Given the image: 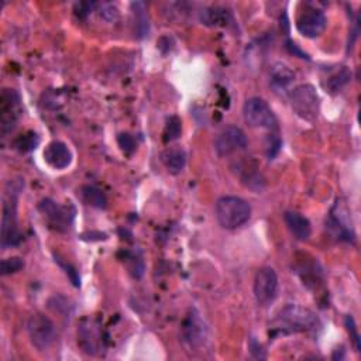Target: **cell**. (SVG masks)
<instances>
[{"mask_svg": "<svg viewBox=\"0 0 361 361\" xmlns=\"http://www.w3.org/2000/svg\"><path fill=\"white\" fill-rule=\"evenodd\" d=\"M285 223L288 230L292 233V235L296 240L305 241L310 237L312 233V227H310V221L300 213L298 212H286L283 214Z\"/></svg>", "mask_w": 361, "mask_h": 361, "instance_id": "2e32d148", "label": "cell"}, {"mask_svg": "<svg viewBox=\"0 0 361 361\" xmlns=\"http://www.w3.org/2000/svg\"><path fill=\"white\" fill-rule=\"evenodd\" d=\"M45 162L54 169H65L72 162V152L62 141H51L44 149Z\"/></svg>", "mask_w": 361, "mask_h": 361, "instance_id": "5bb4252c", "label": "cell"}, {"mask_svg": "<svg viewBox=\"0 0 361 361\" xmlns=\"http://www.w3.org/2000/svg\"><path fill=\"white\" fill-rule=\"evenodd\" d=\"M131 11L134 17V27L138 37H145L149 31V23H148V14L145 10V4L142 1L131 3Z\"/></svg>", "mask_w": 361, "mask_h": 361, "instance_id": "d6986e66", "label": "cell"}, {"mask_svg": "<svg viewBox=\"0 0 361 361\" xmlns=\"http://www.w3.org/2000/svg\"><path fill=\"white\" fill-rule=\"evenodd\" d=\"M351 78V72L345 68L341 66L338 68L334 73H331L326 80H327V87L330 92H338L344 85L348 83Z\"/></svg>", "mask_w": 361, "mask_h": 361, "instance_id": "44dd1931", "label": "cell"}, {"mask_svg": "<svg viewBox=\"0 0 361 361\" xmlns=\"http://www.w3.org/2000/svg\"><path fill=\"white\" fill-rule=\"evenodd\" d=\"M161 159L171 173H179L186 165V152L180 147H171L162 152Z\"/></svg>", "mask_w": 361, "mask_h": 361, "instance_id": "ac0fdd59", "label": "cell"}, {"mask_svg": "<svg viewBox=\"0 0 361 361\" xmlns=\"http://www.w3.org/2000/svg\"><path fill=\"white\" fill-rule=\"evenodd\" d=\"M38 144H39V137L34 131H27L20 137H17L14 141V147L21 152L32 151Z\"/></svg>", "mask_w": 361, "mask_h": 361, "instance_id": "7402d4cb", "label": "cell"}, {"mask_svg": "<svg viewBox=\"0 0 361 361\" xmlns=\"http://www.w3.org/2000/svg\"><path fill=\"white\" fill-rule=\"evenodd\" d=\"M80 196H82V199L86 204H90V206L97 207V209H104L106 207V203H107L106 196L96 186H90V185L82 186L80 188Z\"/></svg>", "mask_w": 361, "mask_h": 361, "instance_id": "ffe728a7", "label": "cell"}, {"mask_svg": "<svg viewBox=\"0 0 361 361\" xmlns=\"http://www.w3.org/2000/svg\"><path fill=\"white\" fill-rule=\"evenodd\" d=\"M290 103L295 113L303 120L312 121L319 114V96L312 85H300L290 93Z\"/></svg>", "mask_w": 361, "mask_h": 361, "instance_id": "8992f818", "label": "cell"}, {"mask_svg": "<svg viewBox=\"0 0 361 361\" xmlns=\"http://www.w3.org/2000/svg\"><path fill=\"white\" fill-rule=\"evenodd\" d=\"M247 145V135L241 128L235 126H228L223 128L214 140V149L219 157H228L238 151H244Z\"/></svg>", "mask_w": 361, "mask_h": 361, "instance_id": "9c48e42d", "label": "cell"}, {"mask_svg": "<svg viewBox=\"0 0 361 361\" xmlns=\"http://www.w3.org/2000/svg\"><path fill=\"white\" fill-rule=\"evenodd\" d=\"M254 296L258 305L267 306L274 302L278 292V275L271 267H262L257 271L252 285Z\"/></svg>", "mask_w": 361, "mask_h": 361, "instance_id": "ba28073f", "label": "cell"}, {"mask_svg": "<svg viewBox=\"0 0 361 361\" xmlns=\"http://www.w3.org/2000/svg\"><path fill=\"white\" fill-rule=\"evenodd\" d=\"M21 241V234L17 223V199L14 193H10L3 203L1 214V247L7 250L10 247L18 245Z\"/></svg>", "mask_w": 361, "mask_h": 361, "instance_id": "5b68a950", "label": "cell"}, {"mask_svg": "<svg viewBox=\"0 0 361 361\" xmlns=\"http://www.w3.org/2000/svg\"><path fill=\"white\" fill-rule=\"evenodd\" d=\"M276 329L283 333H305L313 331L320 326L317 316L299 305H288L278 314Z\"/></svg>", "mask_w": 361, "mask_h": 361, "instance_id": "6da1fadb", "label": "cell"}, {"mask_svg": "<svg viewBox=\"0 0 361 361\" xmlns=\"http://www.w3.org/2000/svg\"><path fill=\"white\" fill-rule=\"evenodd\" d=\"M27 333L31 344L37 350L42 351L47 350L55 340V324L48 316L34 313L27 320Z\"/></svg>", "mask_w": 361, "mask_h": 361, "instance_id": "277c9868", "label": "cell"}, {"mask_svg": "<svg viewBox=\"0 0 361 361\" xmlns=\"http://www.w3.org/2000/svg\"><path fill=\"white\" fill-rule=\"evenodd\" d=\"M216 219L226 230L241 227L251 217V206L238 196H223L216 202Z\"/></svg>", "mask_w": 361, "mask_h": 361, "instance_id": "7a4b0ae2", "label": "cell"}, {"mask_svg": "<svg viewBox=\"0 0 361 361\" xmlns=\"http://www.w3.org/2000/svg\"><path fill=\"white\" fill-rule=\"evenodd\" d=\"M227 18V11L221 10V8H207L204 11L200 13V20L207 24V25H219L223 24Z\"/></svg>", "mask_w": 361, "mask_h": 361, "instance_id": "cb8c5ba5", "label": "cell"}, {"mask_svg": "<svg viewBox=\"0 0 361 361\" xmlns=\"http://www.w3.org/2000/svg\"><path fill=\"white\" fill-rule=\"evenodd\" d=\"M243 116L245 123L252 128H276V117L269 104L261 97H250L243 106Z\"/></svg>", "mask_w": 361, "mask_h": 361, "instance_id": "3957f363", "label": "cell"}, {"mask_svg": "<svg viewBox=\"0 0 361 361\" xmlns=\"http://www.w3.org/2000/svg\"><path fill=\"white\" fill-rule=\"evenodd\" d=\"M78 343L87 354L94 355L102 351L100 348L103 347V340L100 326L92 319L82 320L78 330Z\"/></svg>", "mask_w": 361, "mask_h": 361, "instance_id": "7c38bea8", "label": "cell"}, {"mask_svg": "<svg viewBox=\"0 0 361 361\" xmlns=\"http://www.w3.org/2000/svg\"><path fill=\"white\" fill-rule=\"evenodd\" d=\"M21 113L20 94L14 89H3L0 94V133L3 137L14 130Z\"/></svg>", "mask_w": 361, "mask_h": 361, "instance_id": "52a82bcc", "label": "cell"}, {"mask_svg": "<svg viewBox=\"0 0 361 361\" xmlns=\"http://www.w3.org/2000/svg\"><path fill=\"white\" fill-rule=\"evenodd\" d=\"M344 214H345L344 207L338 206V203H336L330 213L327 226L331 230V233L334 234V237H337L338 240L350 241V240H354V233H353V228L348 224V221L344 220Z\"/></svg>", "mask_w": 361, "mask_h": 361, "instance_id": "9a60e30c", "label": "cell"}, {"mask_svg": "<svg viewBox=\"0 0 361 361\" xmlns=\"http://www.w3.org/2000/svg\"><path fill=\"white\" fill-rule=\"evenodd\" d=\"M326 24H327V20L324 13L314 7L305 8L296 20L298 31L306 38L319 37L324 31Z\"/></svg>", "mask_w": 361, "mask_h": 361, "instance_id": "8fae6325", "label": "cell"}, {"mask_svg": "<svg viewBox=\"0 0 361 361\" xmlns=\"http://www.w3.org/2000/svg\"><path fill=\"white\" fill-rule=\"evenodd\" d=\"M23 267H24V262L21 258L11 257V258H6L1 261L0 271H1V275H10L14 272H18Z\"/></svg>", "mask_w": 361, "mask_h": 361, "instance_id": "d4e9b609", "label": "cell"}, {"mask_svg": "<svg viewBox=\"0 0 361 361\" xmlns=\"http://www.w3.org/2000/svg\"><path fill=\"white\" fill-rule=\"evenodd\" d=\"M38 209L41 213L48 219V221L58 230H66L69 228L75 210L69 212V207L59 206L51 199H44L39 202Z\"/></svg>", "mask_w": 361, "mask_h": 361, "instance_id": "4fadbf2b", "label": "cell"}, {"mask_svg": "<svg viewBox=\"0 0 361 361\" xmlns=\"http://www.w3.org/2000/svg\"><path fill=\"white\" fill-rule=\"evenodd\" d=\"M117 141H118L120 148H121L124 152H127V154L133 152V151L135 149V147H137V142H135L134 137H133L131 134H128V133H121V134L117 137Z\"/></svg>", "mask_w": 361, "mask_h": 361, "instance_id": "484cf974", "label": "cell"}, {"mask_svg": "<svg viewBox=\"0 0 361 361\" xmlns=\"http://www.w3.org/2000/svg\"><path fill=\"white\" fill-rule=\"evenodd\" d=\"M295 79L293 71L283 62H275L269 68V82L275 90H285Z\"/></svg>", "mask_w": 361, "mask_h": 361, "instance_id": "e0dca14e", "label": "cell"}, {"mask_svg": "<svg viewBox=\"0 0 361 361\" xmlns=\"http://www.w3.org/2000/svg\"><path fill=\"white\" fill-rule=\"evenodd\" d=\"M183 341L190 348L200 347L207 337V326L196 309H192L182 324Z\"/></svg>", "mask_w": 361, "mask_h": 361, "instance_id": "30bf717a", "label": "cell"}, {"mask_svg": "<svg viewBox=\"0 0 361 361\" xmlns=\"http://www.w3.org/2000/svg\"><path fill=\"white\" fill-rule=\"evenodd\" d=\"M180 131H182V126H180V120L176 117V116H172L166 120V124H165V130H164V135H162V140L164 142H172L175 140L179 138L180 135Z\"/></svg>", "mask_w": 361, "mask_h": 361, "instance_id": "603a6c76", "label": "cell"}, {"mask_svg": "<svg viewBox=\"0 0 361 361\" xmlns=\"http://www.w3.org/2000/svg\"><path fill=\"white\" fill-rule=\"evenodd\" d=\"M345 329L350 334V338L353 340L354 343V347H355V351H360V336H358V331H357V326H355V322L351 316H345Z\"/></svg>", "mask_w": 361, "mask_h": 361, "instance_id": "4316f807", "label": "cell"}, {"mask_svg": "<svg viewBox=\"0 0 361 361\" xmlns=\"http://www.w3.org/2000/svg\"><path fill=\"white\" fill-rule=\"evenodd\" d=\"M281 147V140L276 134H269L268 137V144H267V154L269 158H274L276 152L279 151Z\"/></svg>", "mask_w": 361, "mask_h": 361, "instance_id": "83f0119b", "label": "cell"}]
</instances>
